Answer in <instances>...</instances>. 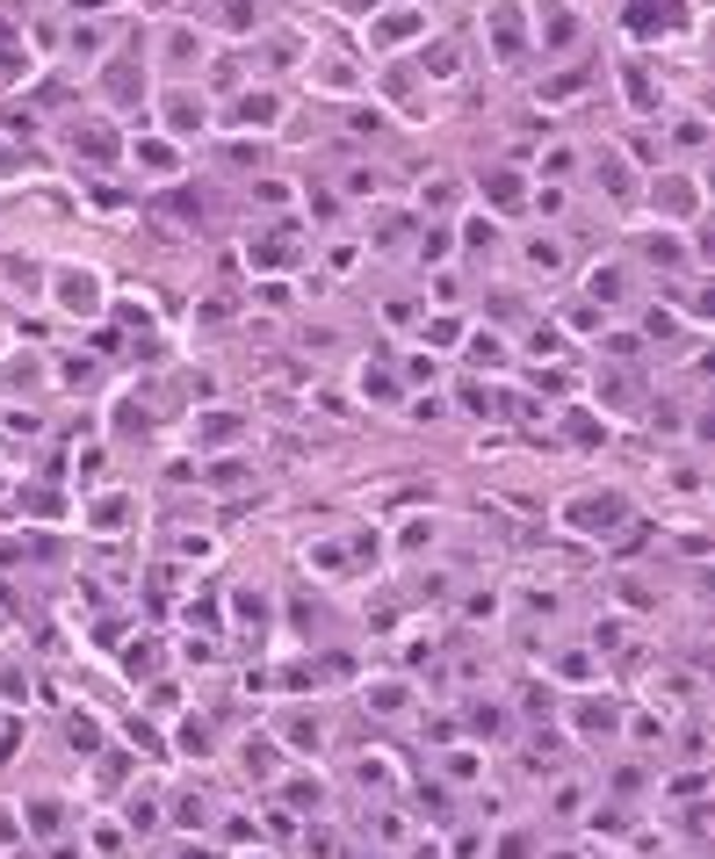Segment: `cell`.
<instances>
[{"label": "cell", "instance_id": "cell-1", "mask_svg": "<svg viewBox=\"0 0 715 859\" xmlns=\"http://www.w3.org/2000/svg\"><path fill=\"white\" fill-rule=\"evenodd\" d=\"M650 210H658V217H672V224L701 217V181H680V173H658V181H650Z\"/></svg>", "mask_w": 715, "mask_h": 859}, {"label": "cell", "instance_id": "cell-2", "mask_svg": "<svg viewBox=\"0 0 715 859\" xmlns=\"http://www.w3.org/2000/svg\"><path fill=\"white\" fill-rule=\"evenodd\" d=\"M628 520V499L622 491H600V499H578L571 506V528H600V534H614Z\"/></svg>", "mask_w": 715, "mask_h": 859}, {"label": "cell", "instance_id": "cell-3", "mask_svg": "<svg viewBox=\"0 0 715 859\" xmlns=\"http://www.w3.org/2000/svg\"><path fill=\"white\" fill-rule=\"evenodd\" d=\"M419 30H427V15H419V8H398V15H384L368 30V44H376V52H398V44H412Z\"/></svg>", "mask_w": 715, "mask_h": 859}, {"label": "cell", "instance_id": "cell-4", "mask_svg": "<svg viewBox=\"0 0 715 859\" xmlns=\"http://www.w3.org/2000/svg\"><path fill=\"white\" fill-rule=\"evenodd\" d=\"M571 730L586 744L593 737H614V701H593V693H586V701H571Z\"/></svg>", "mask_w": 715, "mask_h": 859}, {"label": "cell", "instance_id": "cell-5", "mask_svg": "<svg viewBox=\"0 0 715 859\" xmlns=\"http://www.w3.org/2000/svg\"><path fill=\"white\" fill-rule=\"evenodd\" d=\"M58 304L80 310V318H94V310H102V282L94 275H58Z\"/></svg>", "mask_w": 715, "mask_h": 859}, {"label": "cell", "instance_id": "cell-6", "mask_svg": "<svg viewBox=\"0 0 715 859\" xmlns=\"http://www.w3.org/2000/svg\"><path fill=\"white\" fill-rule=\"evenodd\" d=\"M491 30H499V58H521L527 52V30H521V8H513V0L491 8Z\"/></svg>", "mask_w": 715, "mask_h": 859}, {"label": "cell", "instance_id": "cell-7", "mask_svg": "<svg viewBox=\"0 0 715 859\" xmlns=\"http://www.w3.org/2000/svg\"><path fill=\"white\" fill-rule=\"evenodd\" d=\"M521 268H527V275H542V282L564 275V239H527L521 246Z\"/></svg>", "mask_w": 715, "mask_h": 859}, {"label": "cell", "instance_id": "cell-8", "mask_svg": "<svg viewBox=\"0 0 715 859\" xmlns=\"http://www.w3.org/2000/svg\"><path fill=\"white\" fill-rule=\"evenodd\" d=\"M239 433H246L239 412H203V419H195V441H203V448H231Z\"/></svg>", "mask_w": 715, "mask_h": 859}, {"label": "cell", "instance_id": "cell-9", "mask_svg": "<svg viewBox=\"0 0 715 859\" xmlns=\"http://www.w3.org/2000/svg\"><path fill=\"white\" fill-rule=\"evenodd\" d=\"M586 296H593V310L622 304V296H628V275H622V268H593V275H586Z\"/></svg>", "mask_w": 715, "mask_h": 859}, {"label": "cell", "instance_id": "cell-10", "mask_svg": "<svg viewBox=\"0 0 715 859\" xmlns=\"http://www.w3.org/2000/svg\"><path fill=\"white\" fill-rule=\"evenodd\" d=\"M282 116V94H239V102H231V123H275Z\"/></svg>", "mask_w": 715, "mask_h": 859}, {"label": "cell", "instance_id": "cell-11", "mask_svg": "<svg viewBox=\"0 0 715 859\" xmlns=\"http://www.w3.org/2000/svg\"><path fill=\"white\" fill-rule=\"evenodd\" d=\"M628 22H636V36H672L680 8H650V0H636V8H628Z\"/></svg>", "mask_w": 715, "mask_h": 859}, {"label": "cell", "instance_id": "cell-12", "mask_svg": "<svg viewBox=\"0 0 715 859\" xmlns=\"http://www.w3.org/2000/svg\"><path fill=\"white\" fill-rule=\"evenodd\" d=\"M485 195H491V210H521L527 181H521V173H499V167H491V173H485Z\"/></svg>", "mask_w": 715, "mask_h": 859}, {"label": "cell", "instance_id": "cell-13", "mask_svg": "<svg viewBox=\"0 0 715 859\" xmlns=\"http://www.w3.org/2000/svg\"><path fill=\"white\" fill-rule=\"evenodd\" d=\"M138 167H145V173H181L174 138H145V145H138Z\"/></svg>", "mask_w": 715, "mask_h": 859}, {"label": "cell", "instance_id": "cell-14", "mask_svg": "<svg viewBox=\"0 0 715 859\" xmlns=\"http://www.w3.org/2000/svg\"><path fill=\"white\" fill-rule=\"evenodd\" d=\"M167 66H174V72H189V66H203V36H189V30H174V36H167Z\"/></svg>", "mask_w": 715, "mask_h": 859}, {"label": "cell", "instance_id": "cell-15", "mask_svg": "<svg viewBox=\"0 0 715 859\" xmlns=\"http://www.w3.org/2000/svg\"><path fill=\"white\" fill-rule=\"evenodd\" d=\"M167 123H174V131H203V102H195V94H167Z\"/></svg>", "mask_w": 715, "mask_h": 859}, {"label": "cell", "instance_id": "cell-16", "mask_svg": "<svg viewBox=\"0 0 715 859\" xmlns=\"http://www.w3.org/2000/svg\"><path fill=\"white\" fill-rule=\"evenodd\" d=\"M217 15L231 22V36H261V8H246V0H225Z\"/></svg>", "mask_w": 715, "mask_h": 859}, {"label": "cell", "instance_id": "cell-17", "mask_svg": "<svg viewBox=\"0 0 715 859\" xmlns=\"http://www.w3.org/2000/svg\"><path fill=\"white\" fill-rule=\"evenodd\" d=\"M578 44V15H549V36H542V52H571Z\"/></svg>", "mask_w": 715, "mask_h": 859}, {"label": "cell", "instance_id": "cell-18", "mask_svg": "<svg viewBox=\"0 0 715 859\" xmlns=\"http://www.w3.org/2000/svg\"><path fill=\"white\" fill-rule=\"evenodd\" d=\"M318 80H326L332 94H348V87H354V66H348V58H318Z\"/></svg>", "mask_w": 715, "mask_h": 859}, {"label": "cell", "instance_id": "cell-19", "mask_svg": "<svg viewBox=\"0 0 715 859\" xmlns=\"http://www.w3.org/2000/svg\"><path fill=\"white\" fill-rule=\"evenodd\" d=\"M419 210H434V217H449V210H455V181H434V189H419Z\"/></svg>", "mask_w": 715, "mask_h": 859}, {"label": "cell", "instance_id": "cell-20", "mask_svg": "<svg viewBox=\"0 0 715 859\" xmlns=\"http://www.w3.org/2000/svg\"><path fill=\"white\" fill-rule=\"evenodd\" d=\"M571 441H578V448L608 441V419H586V412H571Z\"/></svg>", "mask_w": 715, "mask_h": 859}, {"label": "cell", "instance_id": "cell-21", "mask_svg": "<svg viewBox=\"0 0 715 859\" xmlns=\"http://www.w3.org/2000/svg\"><path fill=\"white\" fill-rule=\"evenodd\" d=\"M362 397H384V405H390L398 391H390V376H384V369H362Z\"/></svg>", "mask_w": 715, "mask_h": 859}, {"label": "cell", "instance_id": "cell-22", "mask_svg": "<svg viewBox=\"0 0 715 859\" xmlns=\"http://www.w3.org/2000/svg\"><path fill=\"white\" fill-rule=\"evenodd\" d=\"M470 354H477V361H507V347L491 340V332H470Z\"/></svg>", "mask_w": 715, "mask_h": 859}, {"label": "cell", "instance_id": "cell-23", "mask_svg": "<svg viewBox=\"0 0 715 859\" xmlns=\"http://www.w3.org/2000/svg\"><path fill=\"white\" fill-rule=\"evenodd\" d=\"M123 513H130V499H102V506H94V520H102V528H116Z\"/></svg>", "mask_w": 715, "mask_h": 859}, {"label": "cell", "instance_id": "cell-24", "mask_svg": "<svg viewBox=\"0 0 715 859\" xmlns=\"http://www.w3.org/2000/svg\"><path fill=\"white\" fill-rule=\"evenodd\" d=\"M348 8H354V15H368V8H376V0H348Z\"/></svg>", "mask_w": 715, "mask_h": 859}]
</instances>
